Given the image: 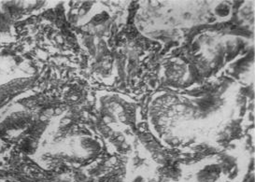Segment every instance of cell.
<instances>
[{
    "label": "cell",
    "mask_w": 255,
    "mask_h": 182,
    "mask_svg": "<svg viewBox=\"0 0 255 182\" xmlns=\"http://www.w3.org/2000/svg\"><path fill=\"white\" fill-rule=\"evenodd\" d=\"M30 115L25 112L11 114L0 123V134L8 131L23 129L30 122Z\"/></svg>",
    "instance_id": "cell-1"
},
{
    "label": "cell",
    "mask_w": 255,
    "mask_h": 182,
    "mask_svg": "<svg viewBox=\"0 0 255 182\" xmlns=\"http://www.w3.org/2000/svg\"><path fill=\"white\" fill-rule=\"evenodd\" d=\"M30 85V81L27 79L11 81L8 84H4L0 87V102L13 96L14 94L20 93Z\"/></svg>",
    "instance_id": "cell-2"
},
{
    "label": "cell",
    "mask_w": 255,
    "mask_h": 182,
    "mask_svg": "<svg viewBox=\"0 0 255 182\" xmlns=\"http://www.w3.org/2000/svg\"><path fill=\"white\" fill-rule=\"evenodd\" d=\"M1 9L4 12V14L8 16V18L12 21L13 19H17L22 16L23 5L22 2H17V1L3 2L1 4Z\"/></svg>",
    "instance_id": "cell-3"
}]
</instances>
